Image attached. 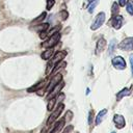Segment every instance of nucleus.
<instances>
[{
    "instance_id": "obj_31",
    "label": "nucleus",
    "mask_w": 133,
    "mask_h": 133,
    "mask_svg": "<svg viewBox=\"0 0 133 133\" xmlns=\"http://www.w3.org/2000/svg\"><path fill=\"white\" fill-rule=\"evenodd\" d=\"M130 63H131V72H132V75H133V55L130 56Z\"/></svg>"
},
{
    "instance_id": "obj_17",
    "label": "nucleus",
    "mask_w": 133,
    "mask_h": 133,
    "mask_svg": "<svg viewBox=\"0 0 133 133\" xmlns=\"http://www.w3.org/2000/svg\"><path fill=\"white\" fill-rule=\"evenodd\" d=\"M126 10L130 16H133V1L128 0L126 3Z\"/></svg>"
},
{
    "instance_id": "obj_28",
    "label": "nucleus",
    "mask_w": 133,
    "mask_h": 133,
    "mask_svg": "<svg viewBox=\"0 0 133 133\" xmlns=\"http://www.w3.org/2000/svg\"><path fill=\"white\" fill-rule=\"evenodd\" d=\"M54 3H55V0H48L47 1V9L50 10L52 8V6L54 5Z\"/></svg>"
},
{
    "instance_id": "obj_13",
    "label": "nucleus",
    "mask_w": 133,
    "mask_h": 133,
    "mask_svg": "<svg viewBox=\"0 0 133 133\" xmlns=\"http://www.w3.org/2000/svg\"><path fill=\"white\" fill-rule=\"evenodd\" d=\"M106 113H107V109H102V110L96 115V117H95V119H94L96 126H99V125L102 123V121H103L104 116L106 115Z\"/></svg>"
},
{
    "instance_id": "obj_19",
    "label": "nucleus",
    "mask_w": 133,
    "mask_h": 133,
    "mask_svg": "<svg viewBox=\"0 0 133 133\" xmlns=\"http://www.w3.org/2000/svg\"><path fill=\"white\" fill-rule=\"evenodd\" d=\"M63 65H65V63H64V62H62V61H60V62L56 63V64H55V68H53V70L51 71V75H52V76H54V74H55L59 69L63 68Z\"/></svg>"
},
{
    "instance_id": "obj_36",
    "label": "nucleus",
    "mask_w": 133,
    "mask_h": 133,
    "mask_svg": "<svg viewBox=\"0 0 133 133\" xmlns=\"http://www.w3.org/2000/svg\"><path fill=\"white\" fill-rule=\"evenodd\" d=\"M132 128H133V126H132Z\"/></svg>"
},
{
    "instance_id": "obj_35",
    "label": "nucleus",
    "mask_w": 133,
    "mask_h": 133,
    "mask_svg": "<svg viewBox=\"0 0 133 133\" xmlns=\"http://www.w3.org/2000/svg\"><path fill=\"white\" fill-rule=\"evenodd\" d=\"M75 133H80V132H75Z\"/></svg>"
},
{
    "instance_id": "obj_29",
    "label": "nucleus",
    "mask_w": 133,
    "mask_h": 133,
    "mask_svg": "<svg viewBox=\"0 0 133 133\" xmlns=\"http://www.w3.org/2000/svg\"><path fill=\"white\" fill-rule=\"evenodd\" d=\"M47 31H42V32H39V37L42 38V39H45L46 38V36H47Z\"/></svg>"
},
{
    "instance_id": "obj_14",
    "label": "nucleus",
    "mask_w": 133,
    "mask_h": 133,
    "mask_svg": "<svg viewBox=\"0 0 133 133\" xmlns=\"http://www.w3.org/2000/svg\"><path fill=\"white\" fill-rule=\"evenodd\" d=\"M129 95H130V88L125 87V88H123L121 91H118L116 94V101H121L123 98H125V97H127Z\"/></svg>"
},
{
    "instance_id": "obj_2",
    "label": "nucleus",
    "mask_w": 133,
    "mask_h": 133,
    "mask_svg": "<svg viewBox=\"0 0 133 133\" xmlns=\"http://www.w3.org/2000/svg\"><path fill=\"white\" fill-rule=\"evenodd\" d=\"M105 14L103 12V11H101V12H99L98 15H97V17H96V19H95V21H94V23H92V25H91V30H97V29H99L103 24H104V21H105Z\"/></svg>"
},
{
    "instance_id": "obj_30",
    "label": "nucleus",
    "mask_w": 133,
    "mask_h": 133,
    "mask_svg": "<svg viewBox=\"0 0 133 133\" xmlns=\"http://www.w3.org/2000/svg\"><path fill=\"white\" fill-rule=\"evenodd\" d=\"M127 1H128V0H118V3H117V4H118L119 6H125L126 3H127Z\"/></svg>"
},
{
    "instance_id": "obj_23",
    "label": "nucleus",
    "mask_w": 133,
    "mask_h": 133,
    "mask_svg": "<svg viewBox=\"0 0 133 133\" xmlns=\"http://www.w3.org/2000/svg\"><path fill=\"white\" fill-rule=\"evenodd\" d=\"M63 118H64V121H65V123H68V122H70L72 118H73V112L71 111V110H69V111H66V113H65V115L63 116Z\"/></svg>"
},
{
    "instance_id": "obj_7",
    "label": "nucleus",
    "mask_w": 133,
    "mask_h": 133,
    "mask_svg": "<svg viewBox=\"0 0 133 133\" xmlns=\"http://www.w3.org/2000/svg\"><path fill=\"white\" fill-rule=\"evenodd\" d=\"M60 81H62V74L54 75V76L52 77V79L50 80V82H49V84H48V86H47V88H46V91H47V92H50V91L52 90V88H53L55 85H57Z\"/></svg>"
},
{
    "instance_id": "obj_5",
    "label": "nucleus",
    "mask_w": 133,
    "mask_h": 133,
    "mask_svg": "<svg viewBox=\"0 0 133 133\" xmlns=\"http://www.w3.org/2000/svg\"><path fill=\"white\" fill-rule=\"evenodd\" d=\"M111 63H112V65L116 70H124L126 68V65H127L125 59L122 56H115V57H113L112 60H111Z\"/></svg>"
},
{
    "instance_id": "obj_24",
    "label": "nucleus",
    "mask_w": 133,
    "mask_h": 133,
    "mask_svg": "<svg viewBox=\"0 0 133 133\" xmlns=\"http://www.w3.org/2000/svg\"><path fill=\"white\" fill-rule=\"evenodd\" d=\"M45 16H46V12H43L38 18H36V19H34L33 21H32V25H34V24H36V23H39L41 21H43L44 19H45Z\"/></svg>"
},
{
    "instance_id": "obj_18",
    "label": "nucleus",
    "mask_w": 133,
    "mask_h": 133,
    "mask_svg": "<svg viewBox=\"0 0 133 133\" xmlns=\"http://www.w3.org/2000/svg\"><path fill=\"white\" fill-rule=\"evenodd\" d=\"M48 28H49V24L46 23V24H39V25H37L34 29L36 31H38V32H42V31H46Z\"/></svg>"
},
{
    "instance_id": "obj_21",
    "label": "nucleus",
    "mask_w": 133,
    "mask_h": 133,
    "mask_svg": "<svg viewBox=\"0 0 133 133\" xmlns=\"http://www.w3.org/2000/svg\"><path fill=\"white\" fill-rule=\"evenodd\" d=\"M115 45H116V41H115V39H112V41L110 42V44H109V48H108V54H109V55H111V53L114 51V49H115Z\"/></svg>"
},
{
    "instance_id": "obj_32",
    "label": "nucleus",
    "mask_w": 133,
    "mask_h": 133,
    "mask_svg": "<svg viewBox=\"0 0 133 133\" xmlns=\"http://www.w3.org/2000/svg\"><path fill=\"white\" fill-rule=\"evenodd\" d=\"M88 94H89V89L87 88V89H86V95H88Z\"/></svg>"
},
{
    "instance_id": "obj_10",
    "label": "nucleus",
    "mask_w": 133,
    "mask_h": 133,
    "mask_svg": "<svg viewBox=\"0 0 133 133\" xmlns=\"http://www.w3.org/2000/svg\"><path fill=\"white\" fill-rule=\"evenodd\" d=\"M113 124L116 127V129H123L126 126L125 117L122 114H114L113 116Z\"/></svg>"
},
{
    "instance_id": "obj_3",
    "label": "nucleus",
    "mask_w": 133,
    "mask_h": 133,
    "mask_svg": "<svg viewBox=\"0 0 133 133\" xmlns=\"http://www.w3.org/2000/svg\"><path fill=\"white\" fill-rule=\"evenodd\" d=\"M123 17L119 16V15H115V16H112L111 19L109 20V26H112L114 29H119L122 26H123Z\"/></svg>"
},
{
    "instance_id": "obj_25",
    "label": "nucleus",
    "mask_w": 133,
    "mask_h": 133,
    "mask_svg": "<svg viewBox=\"0 0 133 133\" xmlns=\"http://www.w3.org/2000/svg\"><path fill=\"white\" fill-rule=\"evenodd\" d=\"M87 121H88V125H91L92 124V122H94V111L92 110H89Z\"/></svg>"
},
{
    "instance_id": "obj_11",
    "label": "nucleus",
    "mask_w": 133,
    "mask_h": 133,
    "mask_svg": "<svg viewBox=\"0 0 133 133\" xmlns=\"http://www.w3.org/2000/svg\"><path fill=\"white\" fill-rule=\"evenodd\" d=\"M64 125H65V121H64V118L62 117V118H60L59 121H57V122L54 123V126L50 129L49 133H59V132L63 129Z\"/></svg>"
},
{
    "instance_id": "obj_26",
    "label": "nucleus",
    "mask_w": 133,
    "mask_h": 133,
    "mask_svg": "<svg viewBox=\"0 0 133 133\" xmlns=\"http://www.w3.org/2000/svg\"><path fill=\"white\" fill-rule=\"evenodd\" d=\"M73 129H74V126L73 125H69L64 129H62V132L61 133H71L73 131Z\"/></svg>"
},
{
    "instance_id": "obj_22",
    "label": "nucleus",
    "mask_w": 133,
    "mask_h": 133,
    "mask_svg": "<svg viewBox=\"0 0 133 133\" xmlns=\"http://www.w3.org/2000/svg\"><path fill=\"white\" fill-rule=\"evenodd\" d=\"M98 2H99V0H94V1H92V2L87 6V10H88V12H89V14H91V12L94 11V9H95V7L97 6Z\"/></svg>"
},
{
    "instance_id": "obj_33",
    "label": "nucleus",
    "mask_w": 133,
    "mask_h": 133,
    "mask_svg": "<svg viewBox=\"0 0 133 133\" xmlns=\"http://www.w3.org/2000/svg\"><path fill=\"white\" fill-rule=\"evenodd\" d=\"M23 133H33L32 131H27V132H23Z\"/></svg>"
},
{
    "instance_id": "obj_9",
    "label": "nucleus",
    "mask_w": 133,
    "mask_h": 133,
    "mask_svg": "<svg viewBox=\"0 0 133 133\" xmlns=\"http://www.w3.org/2000/svg\"><path fill=\"white\" fill-rule=\"evenodd\" d=\"M64 86V83H63V81H60L57 85H55L53 88H52V90L50 91V92H48V96H47V100H50V99H52V98H55L59 92H60V90L62 89V87Z\"/></svg>"
},
{
    "instance_id": "obj_6",
    "label": "nucleus",
    "mask_w": 133,
    "mask_h": 133,
    "mask_svg": "<svg viewBox=\"0 0 133 133\" xmlns=\"http://www.w3.org/2000/svg\"><path fill=\"white\" fill-rule=\"evenodd\" d=\"M59 38H60V33L59 32H56V33H54V34H52L51 36H50V38L46 42V43H44L43 44V47H46V48H52L54 45H56L58 42H59Z\"/></svg>"
},
{
    "instance_id": "obj_4",
    "label": "nucleus",
    "mask_w": 133,
    "mask_h": 133,
    "mask_svg": "<svg viewBox=\"0 0 133 133\" xmlns=\"http://www.w3.org/2000/svg\"><path fill=\"white\" fill-rule=\"evenodd\" d=\"M118 48L124 51H132L133 50V37H127L123 42L118 44Z\"/></svg>"
},
{
    "instance_id": "obj_15",
    "label": "nucleus",
    "mask_w": 133,
    "mask_h": 133,
    "mask_svg": "<svg viewBox=\"0 0 133 133\" xmlns=\"http://www.w3.org/2000/svg\"><path fill=\"white\" fill-rule=\"evenodd\" d=\"M53 53H54V49H53V48H48V49H46V50L42 53V58H43L44 60H49V59L52 57Z\"/></svg>"
},
{
    "instance_id": "obj_34",
    "label": "nucleus",
    "mask_w": 133,
    "mask_h": 133,
    "mask_svg": "<svg viewBox=\"0 0 133 133\" xmlns=\"http://www.w3.org/2000/svg\"><path fill=\"white\" fill-rule=\"evenodd\" d=\"M111 133H115V132H114V131H113V132H111Z\"/></svg>"
},
{
    "instance_id": "obj_27",
    "label": "nucleus",
    "mask_w": 133,
    "mask_h": 133,
    "mask_svg": "<svg viewBox=\"0 0 133 133\" xmlns=\"http://www.w3.org/2000/svg\"><path fill=\"white\" fill-rule=\"evenodd\" d=\"M60 18H61V20L62 21H64V20H66L68 19V17H69V12L68 11H65V10H62V11H60Z\"/></svg>"
},
{
    "instance_id": "obj_8",
    "label": "nucleus",
    "mask_w": 133,
    "mask_h": 133,
    "mask_svg": "<svg viewBox=\"0 0 133 133\" xmlns=\"http://www.w3.org/2000/svg\"><path fill=\"white\" fill-rule=\"evenodd\" d=\"M65 55H66V52L65 51H58V52H56L55 55H54V57H53V60L48 64V66L49 68H52V65L54 66L56 63L62 61V59L65 57Z\"/></svg>"
},
{
    "instance_id": "obj_12",
    "label": "nucleus",
    "mask_w": 133,
    "mask_h": 133,
    "mask_svg": "<svg viewBox=\"0 0 133 133\" xmlns=\"http://www.w3.org/2000/svg\"><path fill=\"white\" fill-rule=\"evenodd\" d=\"M105 47H106V39L104 37L99 38V41L97 42V45H96V54L98 55L101 52H103Z\"/></svg>"
},
{
    "instance_id": "obj_20",
    "label": "nucleus",
    "mask_w": 133,
    "mask_h": 133,
    "mask_svg": "<svg viewBox=\"0 0 133 133\" xmlns=\"http://www.w3.org/2000/svg\"><path fill=\"white\" fill-rule=\"evenodd\" d=\"M119 5L116 3V2H113L112 3V7H111V14L112 16H115V15H118V11H119Z\"/></svg>"
},
{
    "instance_id": "obj_16",
    "label": "nucleus",
    "mask_w": 133,
    "mask_h": 133,
    "mask_svg": "<svg viewBox=\"0 0 133 133\" xmlns=\"http://www.w3.org/2000/svg\"><path fill=\"white\" fill-rule=\"evenodd\" d=\"M56 102H57L56 97H55V98H52V99H50V100H48V105H47L48 111H52V110H53V108H54Z\"/></svg>"
},
{
    "instance_id": "obj_1",
    "label": "nucleus",
    "mask_w": 133,
    "mask_h": 133,
    "mask_svg": "<svg viewBox=\"0 0 133 133\" xmlns=\"http://www.w3.org/2000/svg\"><path fill=\"white\" fill-rule=\"evenodd\" d=\"M63 109H64V104L62 103V102H60L59 104H58V106L55 108V110L50 114V116L48 117V121H47V126H50V125H52L53 123H55L56 121H57V118L60 116V114H61V112L63 111Z\"/></svg>"
}]
</instances>
